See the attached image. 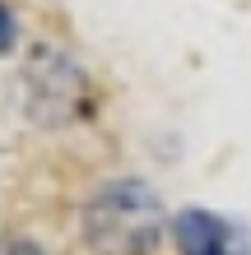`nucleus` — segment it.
Returning a JSON list of instances; mask_svg holds the SVG:
<instances>
[{"label":"nucleus","instance_id":"obj_2","mask_svg":"<svg viewBox=\"0 0 251 255\" xmlns=\"http://www.w3.org/2000/svg\"><path fill=\"white\" fill-rule=\"evenodd\" d=\"M172 237L182 255H247V232L238 223L205 214V209H186L172 218Z\"/></svg>","mask_w":251,"mask_h":255},{"label":"nucleus","instance_id":"obj_1","mask_svg":"<svg viewBox=\"0 0 251 255\" xmlns=\"http://www.w3.org/2000/svg\"><path fill=\"white\" fill-rule=\"evenodd\" d=\"M163 223H168L163 204L140 181H112L84 214L88 242L102 255H144V251H154L158 237H163Z\"/></svg>","mask_w":251,"mask_h":255},{"label":"nucleus","instance_id":"obj_4","mask_svg":"<svg viewBox=\"0 0 251 255\" xmlns=\"http://www.w3.org/2000/svg\"><path fill=\"white\" fill-rule=\"evenodd\" d=\"M14 47V19H9V9L0 5V51H9Z\"/></svg>","mask_w":251,"mask_h":255},{"label":"nucleus","instance_id":"obj_3","mask_svg":"<svg viewBox=\"0 0 251 255\" xmlns=\"http://www.w3.org/2000/svg\"><path fill=\"white\" fill-rule=\"evenodd\" d=\"M0 255H42V251L23 237H0Z\"/></svg>","mask_w":251,"mask_h":255}]
</instances>
